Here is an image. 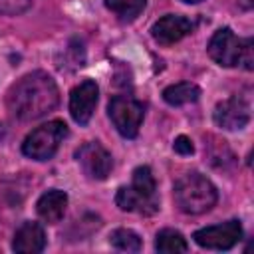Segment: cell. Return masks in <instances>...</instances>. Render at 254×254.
<instances>
[{"label":"cell","mask_w":254,"mask_h":254,"mask_svg":"<svg viewBox=\"0 0 254 254\" xmlns=\"http://www.w3.org/2000/svg\"><path fill=\"white\" fill-rule=\"evenodd\" d=\"M75 161L79 163L83 175L91 181H105L113 169L111 153L97 141H87L75 151Z\"/></svg>","instance_id":"cell-8"},{"label":"cell","mask_w":254,"mask_h":254,"mask_svg":"<svg viewBox=\"0 0 254 254\" xmlns=\"http://www.w3.org/2000/svg\"><path fill=\"white\" fill-rule=\"evenodd\" d=\"M99 99V87L93 79L79 81L69 91V115L77 125H87Z\"/></svg>","instance_id":"cell-10"},{"label":"cell","mask_w":254,"mask_h":254,"mask_svg":"<svg viewBox=\"0 0 254 254\" xmlns=\"http://www.w3.org/2000/svg\"><path fill=\"white\" fill-rule=\"evenodd\" d=\"M200 97V87L192 81H179L171 83L163 89V99L171 107H181L187 103H194Z\"/></svg>","instance_id":"cell-14"},{"label":"cell","mask_w":254,"mask_h":254,"mask_svg":"<svg viewBox=\"0 0 254 254\" xmlns=\"http://www.w3.org/2000/svg\"><path fill=\"white\" fill-rule=\"evenodd\" d=\"M58 103H60L58 83L50 73L42 69L22 75L16 83L10 85L6 93V107L20 121L40 119L50 111H54Z\"/></svg>","instance_id":"cell-1"},{"label":"cell","mask_w":254,"mask_h":254,"mask_svg":"<svg viewBox=\"0 0 254 254\" xmlns=\"http://www.w3.org/2000/svg\"><path fill=\"white\" fill-rule=\"evenodd\" d=\"M65 208H67V194L60 189H50L46 190L38 202H36V212L38 216L48 222V224H56L64 218L65 214Z\"/></svg>","instance_id":"cell-13"},{"label":"cell","mask_w":254,"mask_h":254,"mask_svg":"<svg viewBox=\"0 0 254 254\" xmlns=\"http://www.w3.org/2000/svg\"><path fill=\"white\" fill-rule=\"evenodd\" d=\"M105 8L113 12L119 20L131 22L135 20L147 6V0H103Z\"/></svg>","instance_id":"cell-16"},{"label":"cell","mask_w":254,"mask_h":254,"mask_svg":"<svg viewBox=\"0 0 254 254\" xmlns=\"http://www.w3.org/2000/svg\"><path fill=\"white\" fill-rule=\"evenodd\" d=\"M181 2H185V4H198V2H202V0H181Z\"/></svg>","instance_id":"cell-20"},{"label":"cell","mask_w":254,"mask_h":254,"mask_svg":"<svg viewBox=\"0 0 254 254\" xmlns=\"http://www.w3.org/2000/svg\"><path fill=\"white\" fill-rule=\"evenodd\" d=\"M46 248V232L40 222H24L16 232L12 240V250L18 254H36Z\"/></svg>","instance_id":"cell-12"},{"label":"cell","mask_w":254,"mask_h":254,"mask_svg":"<svg viewBox=\"0 0 254 254\" xmlns=\"http://www.w3.org/2000/svg\"><path fill=\"white\" fill-rule=\"evenodd\" d=\"M242 234L244 230H242L240 220L232 218L220 224L198 228L192 234V238L200 248H206V250H230L242 240Z\"/></svg>","instance_id":"cell-7"},{"label":"cell","mask_w":254,"mask_h":254,"mask_svg":"<svg viewBox=\"0 0 254 254\" xmlns=\"http://www.w3.org/2000/svg\"><path fill=\"white\" fill-rule=\"evenodd\" d=\"M107 115H109L113 127L117 129V133L121 137L135 139L139 135L141 123L145 119V107L133 95L121 93V95H113L109 99Z\"/></svg>","instance_id":"cell-6"},{"label":"cell","mask_w":254,"mask_h":254,"mask_svg":"<svg viewBox=\"0 0 254 254\" xmlns=\"http://www.w3.org/2000/svg\"><path fill=\"white\" fill-rule=\"evenodd\" d=\"M192 30H194V24L190 22V18L181 14H165L151 26V36L157 44L171 46L187 38Z\"/></svg>","instance_id":"cell-11"},{"label":"cell","mask_w":254,"mask_h":254,"mask_svg":"<svg viewBox=\"0 0 254 254\" xmlns=\"http://www.w3.org/2000/svg\"><path fill=\"white\" fill-rule=\"evenodd\" d=\"M206 52L210 60L222 67L242 65L244 69L254 67V42L252 38H238L230 28H220L208 40Z\"/></svg>","instance_id":"cell-4"},{"label":"cell","mask_w":254,"mask_h":254,"mask_svg":"<svg viewBox=\"0 0 254 254\" xmlns=\"http://www.w3.org/2000/svg\"><path fill=\"white\" fill-rule=\"evenodd\" d=\"M173 149H175V153H179V155H192V153H194V145H192L190 137H187V135L175 137Z\"/></svg>","instance_id":"cell-19"},{"label":"cell","mask_w":254,"mask_h":254,"mask_svg":"<svg viewBox=\"0 0 254 254\" xmlns=\"http://www.w3.org/2000/svg\"><path fill=\"white\" fill-rule=\"evenodd\" d=\"M212 119L224 131H240L250 123V101L242 95H230L216 103Z\"/></svg>","instance_id":"cell-9"},{"label":"cell","mask_w":254,"mask_h":254,"mask_svg":"<svg viewBox=\"0 0 254 254\" xmlns=\"http://www.w3.org/2000/svg\"><path fill=\"white\" fill-rule=\"evenodd\" d=\"M115 204L125 212H141V214H153L159 208V196H157V181L153 177L151 167L141 165L133 171L131 185H123L117 189Z\"/></svg>","instance_id":"cell-3"},{"label":"cell","mask_w":254,"mask_h":254,"mask_svg":"<svg viewBox=\"0 0 254 254\" xmlns=\"http://www.w3.org/2000/svg\"><path fill=\"white\" fill-rule=\"evenodd\" d=\"M67 135H69V129L65 121L52 119L26 135V139L22 141V153L34 161H50L58 153L60 145Z\"/></svg>","instance_id":"cell-5"},{"label":"cell","mask_w":254,"mask_h":254,"mask_svg":"<svg viewBox=\"0 0 254 254\" xmlns=\"http://www.w3.org/2000/svg\"><path fill=\"white\" fill-rule=\"evenodd\" d=\"M32 6V0H0V14L20 16Z\"/></svg>","instance_id":"cell-18"},{"label":"cell","mask_w":254,"mask_h":254,"mask_svg":"<svg viewBox=\"0 0 254 254\" xmlns=\"http://www.w3.org/2000/svg\"><path fill=\"white\" fill-rule=\"evenodd\" d=\"M155 250L163 254H177V252H187L189 242L187 238L175 230V228H163L155 236Z\"/></svg>","instance_id":"cell-15"},{"label":"cell","mask_w":254,"mask_h":254,"mask_svg":"<svg viewBox=\"0 0 254 254\" xmlns=\"http://www.w3.org/2000/svg\"><path fill=\"white\" fill-rule=\"evenodd\" d=\"M173 198L181 212L196 216V214L208 212L216 204L218 190L210 179L192 171V173H185L183 177H179L175 181Z\"/></svg>","instance_id":"cell-2"},{"label":"cell","mask_w":254,"mask_h":254,"mask_svg":"<svg viewBox=\"0 0 254 254\" xmlns=\"http://www.w3.org/2000/svg\"><path fill=\"white\" fill-rule=\"evenodd\" d=\"M109 244L115 250H121V252H139L143 248V242H141L139 234L131 228H115L109 234Z\"/></svg>","instance_id":"cell-17"}]
</instances>
